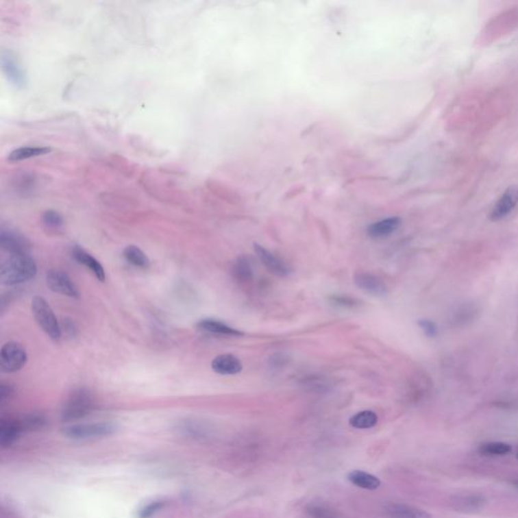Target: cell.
<instances>
[{"instance_id": "cell-1", "label": "cell", "mask_w": 518, "mask_h": 518, "mask_svg": "<svg viewBox=\"0 0 518 518\" xmlns=\"http://www.w3.org/2000/svg\"><path fill=\"white\" fill-rule=\"evenodd\" d=\"M37 271L35 259L29 254H12L1 264L0 279L5 286H18L33 280Z\"/></svg>"}, {"instance_id": "cell-2", "label": "cell", "mask_w": 518, "mask_h": 518, "mask_svg": "<svg viewBox=\"0 0 518 518\" xmlns=\"http://www.w3.org/2000/svg\"><path fill=\"white\" fill-rule=\"evenodd\" d=\"M95 407V397L86 388H75L64 403L61 419L64 422L76 421L90 414Z\"/></svg>"}, {"instance_id": "cell-3", "label": "cell", "mask_w": 518, "mask_h": 518, "mask_svg": "<svg viewBox=\"0 0 518 518\" xmlns=\"http://www.w3.org/2000/svg\"><path fill=\"white\" fill-rule=\"evenodd\" d=\"M32 312L40 328L52 339L59 341L62 337L61 325L51 306L42 297H35L32 301Z\"/></svg>"}, {"instance_id": "cell-4", "label": "cell", "mask_w": 518, "mask_h": 518, "mask_svg": "<svg viewBox=\"0 0 518 518\" xmlns=\"http://www.w3.org/2000/svg\"><path fill=\"white\" fill-rule=\"evenodd\" d=\"M116 430V424L112 422H93L67 426L63 430V433L69 439L86 441L110 436Z\"/></svg>"}, {"instance_id": "cell-5", "label": "cell", "mask_w": 518, "mask_h": 518, "mask_svg": "<svg viewBox=\"0 0 518 518\" xmlns=\"http://www.w3.org/2000/svg\"><path fill=\"white\" fill-rule=\"evenodd\" d=\"M27 362V354L21 343L10 341L0 350V367L3 373H12L21 371Z\"/></svg>"}, {"instance_id": "cell-6", "label": "cell", "mask_w": 518, "mask_h": 518, "mask_svg": "<svg viewBox=\"0 0 518 518\" xmlns=\"http://www.w3.org/2000/svg\"><path fill=\"white\" fill-rule=\"evenodd\" d=\"M0 62H1L2 72L12 86L18 89L27 87V74L14 53L12 51L2 50Z\"/></svg>"}, {"instance_id": "cell-7", "label": "cell", "mask_w": 518, "mask_h": 518, "mask_svg": "<svg viewBox=\"0 0 518 518\" xmlns=\"http://www.w3.org/2000/svg\"><path fill=\"white\" fill-rule=\"evenodd\" d=\"M46 282L48 288L56 294L69 297V298H79L80 294L77 286L65 271L60 269H50L46 273Z\"/></svg>"}, {"instance_id": "cell-8", "label": "cell", "mask_w": 518, "mask_h": 518, "mask_svg": "<svg viewBox=\"0 0 518 518\" xmlns=\"http://www.w3.org/2000/svg\"><path fill=\"white\" fill-rule=\"evenodd\" d=\"M0 246L10 256L27 254L31 248V242L14 229L2 228L0 231Z\"/></svg>"}, {"instance_id": "cell-9", "label": "cell", "mask_w": 518, "mask_h": 518, "mask_svg": "<svg viewBox=\"0 0 518 518\" xmlns=\"http://www.w3.org/2000/svg\"><path fill=\"white\" fill-rule=\"evenodd\" d=\"M27 432L22 418H3L0 423V445L8 447L20 439L23 433Z\"/></svg>"}, {"instance_id": "cell-10", "label": "cell", "mask_w": 518, "mask_h": 518, "mask_svg": "<svg viewBox=\"0 0 518 518\" xmlns=\"http://www.w3.org/2000/svg\"><path fill=\"white\" fill-rule=\"evenodd\" d=\"M354 282L360 290L375 297H383L388 294V288L385 282L377 275L366 271L354 273Z\"/></svg>"}, {"instance_id": "cell-11", "label": "cell", "mask_w": 518, "mask_h": 518, "mask_svg": "<svg viewBox=\"0 0 518 518\" xmlns=\"http://www.w3.org/2000/svg\"><path fill=\"white\" fill-rule=\"evenodd\" d=\"M254 251H256L259 260L267 267L269 273L281 278L286 277L291 273L290 267L282 259L271 254L269 250H267L263 246L259 245V244H254Z\"/></svg>"}, {"instance_id": "cell-12", "label": "cell", "mask_w": 518, "mask_h": 518, "mask_svg": "<svg viewBox=\"0 0 518 518\" xmlns=\"http://www.w3.org/2000/svg\"><path fill=\"white\" fill-rule=\"evenodd\" d=\"M487 499L481 494H468V495H458L452 498V508L458 513H476L484 508Z\"/></svg>"}, {"instance_id": "cell-13", "label": "cell", "mask_w": 518, "mask_h": 518, "mask_svg": "<svg viewBox=\"0 0 518 518\" xmlns=\"http://www.w3.org/2000/svg\"><path fill=\"white\" fill-rule=\"evenodd\" d=\"M384 511L390 518H432L428 511L405 503L388 502L384 506Z\"/></svg>"}, {"instance_id": "cell-14", "label": "cell", "mask_w": 518, "mask_h": 518, "mask_svg": "<svg viewBox=\"0 0 518 518\" xmlns=\"http://www.w3.org/2000/svg\"><path fill=\"white\" fill-rule=\"evenodd\" d=\"M72 258L78 263L86 267L88 271L93 273L99 282H105L106 271L101 263L97 258H93L90 254L84 250L82 246L75 245L71 249Z\"/></svg>"}, {"instance_id": "cell-15", "label": "cell", "mask_w": 518, "mask_h": 518, "mask_svg": "<svg viewBox=\"0 0 518 518\" xmlns=\"http://www.w3.org/2000/svg\"><path fill=\"white\" fill-rule=\"evenodd\" d=\"M518 203V190L517 188H509L501 195L500 199L494 206L490 219L492 221H499L505 218L511 213L517 207Z\"/></svg>"}, {"instance_id": "cell-16", "label": "cell", "mask_w": 518, "mask_h": 518, "mask_svg": "<svg viewBox=\"0 0 518 518\" xmlns=\"http://www.w3.org/2000/svg\"><path fill=\"white\" fill-rule=\"evenodd\" d=\"M212 369L219 375H232L241 373L243 366L239 358L227 354L216 356L212 362Z\"/></svg>"}, {"instance_id": "cell-17", "label": "cell", "mask_w": 518, "mask_h": 518, "mask_svg": "<svg viewBox=\"0 0 518 518\" xmlns=\"http://www.w3.org/2000/svg\"><path fill=\"white\" fill-rule=\"evenodd\" d=\"M401 222L402 221L398 217H390L378 221L367 227V235L373 239H382L390 236L400 227Z\"/></svg>"}, {"instance_id": "cell-18", "label": "cell", "mask_w": 518, "mask_h": 518, "mask_svg": "<svg viewBox=\"0 0 518 518\" xmlns=\"http://www.w3.org/2000/svg\"><path fill=\"white\" fill-rule=\"evenodd\" d=\"M197 327L199 330L213 333V334L225 335V336L241 337L244 335L242 331L238 330L234 327H231L230 325L224 323L220 320L211 319V318L201 319L197 324Z\"/></svg>"}, {"instance_id": "cell-19", "label": "cell", "mask_w": 518, "mask_h": 518, "mask_svg": "<svg viewBox=\"0 0 518 518\" xmlns=\"http://www.w3.org/2000/svg\"><path fill=\"white\" fill-rule=\"evenodd\" d=\"M347 480L356 487L369 491L379 489L382 484L381 480L377 476L362 470L350 471L347 474Z\"/></svg>"}, {"instance_id": "cell-20", "label": "cell", "mask_w": 518, "mask_h": 518, "mask_svg": "<svg viewBox=\"0 0 518 518\" xmlns=\"http://www.w3.org/2000/svg\"><path fill=\"white\" fill-rule=\"evenodd\" d=\"M233 279L240 284H248L254 277L251 261L246 256H240L233 262L231 269Z\"/></svg>"}, {"instance_id": "cell-21", "label": "cell", "mask_w": 518, "mask_h": 518, "mask_svg": "<svg viewBox=\"0 0 518 518\" xmlns=\"http://www.w3.org/2000/svg\"><path fill=\"white\" fill-rule=\"evenodd\" d=\"M51 152V148L46 146H25L18 148L10 153L8 159L10 162H18V161L27 160L34 157L43 156Z\"/></svg>"}, {"instance_id": "cell-22", "label": "cell", "mask_w": 518, "mask_h": 518, "mask_svg": "<svg viewBox=\"0 0 518 518\" xmlns=\"http://www.w3.org/2000/svg\"><path fill=\"white\" fill-rule=\"evenodd\" d=\"M379 422L377 413L371 410L358 412L349 418V424L356 430H369L375 428Z\"/></svg>"}, {"instance_id": "cell-23", "label": "cell", "mask_w": 518, "mask_h": 518, "mask_svg": "<svg viewBox=\"0 0 518 518\" xmlns=\"http://www.w3.org/2000/svg\"><path fill=\"white\" fill-rule=\"evenodd\" d=\"M124 258L130 263V264L134 265V267H139V269H146L149 267L150 259L146 256L145 252L143 250L140 249L138 246L129 245L124 249Z\"/></svg>"}, {"instance_id": "cell-24", "label": "cell", "mask_w": 518, "mask_h": 518, "mask_svg": "<svg viewBox=\"0 0 518 518\" xmlns=\"http://www.w3.org/2000/svg\"><path fill=\"white\" fill-rule=\"evenodd\" d=\"M306 513L311 518H341L331 505L321 501H313L306 506Z\"/></svg>"}, {"instance_id": "cell-25", "label": "cell", "mask_w": 518, "mask_h": 518, "mask_svg": "<svg viewBox=\"0 0 518 518\" xmlns=\"http://www.w3.org/2000/svg\"><path fill=\"white\" fill-rule=\"evenodd\" d=\"M510 445L506 443H500V441H492V443H482L479 447V452L484 456H506L510 453Z\"/></svg>"}, {"instance_id": "cell-26", "label": "cell", "mask_w": 518, "mask_h": 518, "mask_svg": "<svg viewBox=\"0 0 518 518\" xmlns=\"http://www.w3.org/2000/svg\"><path fill=\"white\" fill-rule=\"evenodd\" d=\"M328 302L333 307L345 310L358 309L362 306V301L347 295H331L328 298Z\"/></svg>"}, {"instance_id": "cell-27", "label": "cell", "mask_w": 518, "mask_h": 518, "mask_svg": "<svg viewBox=\"0 0 518 518\" xmlns=\"http://www.w3.org/2000/svg\"><path fill=\"white\" fill-rule=\"evenodd\" d=\"M43 223L47 228L59 230L64 226V218L54 210H48L43 214Z\"/></svg>"}, {"instance_id": "cell-28", "label": "cell", "mask_w": 518, "mask_h": 518, "mask_svg": "<svg viewBox=\"0 0 518 518\" xmlns=\"http://www.w3.org/2000/svg\"><path fill=\"white\" fill-rule=\"evenodd\" d=\"M165 502L162 500L153 501V502L148 504L147 506L144 507L140 513V517L141 518H150L158 513L160 509L164 507Z\"/></svg>"}, {"instance_id": "cell-29", "label": "cell", "mask_w": 518, "mask_h": 518, "mask_svg": "<svg viewBox=\"0 0 518 518\" xmlns=\"http://www.w3.org/2000/svg\"><path fill=\"white\" fill-rule=\"evenodd\" d=\"M418 325H419L420 328H421L424 334L428 337H435L436 336L437 333H439L436 324H435L434 322H432V320H419V321H418Z\"/></svg>"}, {"instance_id": "cell-30", "label": "cell", "mask_w": 518, "mask_h": 518, "mask_svg": "<svg viewBox=\"0 0 518 518\" xmlns=\"http://www.w3.org/2000/svg\"><path fill=\"white\" fill-rule=\"evenodd\" d=\"M14 394V388L10 384L2 383L0 386V403L8 402Z\"/></svg>"}, {"instance_id": "cell-31", "label": "cell", "mask_w": 518, "mask_h": 518, "mask_svg": "<svg viewBox=\"0 0 518 518\" xmlns=\"http://www.w3.org/2000/svg\"><path fill=\"white\" fill-rule=\"evenodd\" d=\"M64 328L65 332L68 333L69 335H75L76 334V327L75 325H74L73 322L69 321V320H66L64 323L61 325V329Z\"/></svg>"}, {"instance_id": "cell-32", "label": "cell", "mask_w": 518, "mask_h": 518, "mask_svg": "<svg viewBox=\"0 0 518 518\" xmlns=\"http://www.w3.org/2000/svg\"><path fill=\"white\" fill-rule=\"evenodd\" d=\"M513 484H515V487L518 488V480H517V481L513 482Z\"/></svg>"}]
</instances>
